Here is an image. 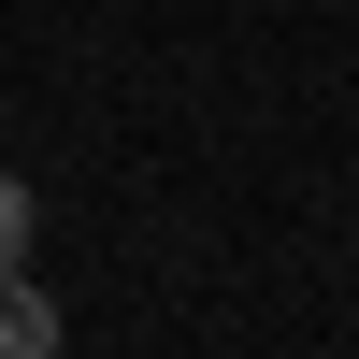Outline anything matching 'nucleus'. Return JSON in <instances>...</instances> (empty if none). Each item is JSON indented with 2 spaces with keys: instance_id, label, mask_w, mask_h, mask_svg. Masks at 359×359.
Instances as JSON below:
<instances>
[{
  "instance_id": "nucleus-1",
  "label": "nucleus",
  "mask_w": 359,
  "mask_h": 359,
  "mask_svg": "<svg viewBox=\"0 0 359 359\" xmlns=\"http://www.w3.org/2000/svg\"><path fill=\"white\" fill-rule=\"evenodd\" d=\"M43 345H57V302L29 273H0V359H43Z\"/></svg>"
},
{
  "instance_id": "nucleus-2",
  "label": "nucleus",
  "mask_w": 359,
  "mask_h": 359,
  "mask_svg": "<svg viewBox=\"0 0 359 359\" xmlns=\"http://www.w3.org/2000/svg\"><path fill=\"white\" fill-rule=\"evenodd\" d=\"M0 273H29V187L0 172Z\"/></svg>"
}]
</instances>
